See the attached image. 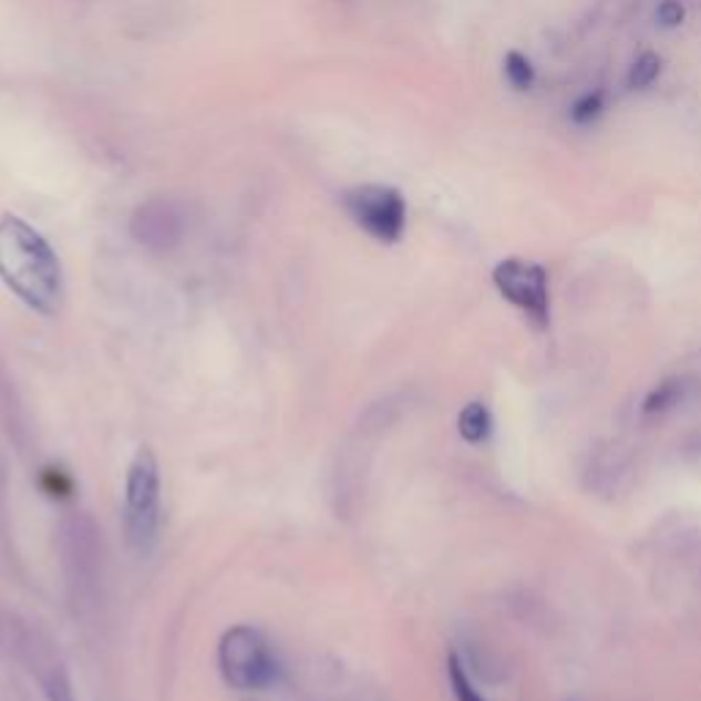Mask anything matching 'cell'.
Listing matches in <instances>:
<instances>
[{
	"label": "cell",
	"instance_id": "cell-1",
	"mask_svg": "<svg viewBox=\"0 0 701 701\" xmlns=\"http://www.w3.org/2000/svg\"><path fill=\"white\" fill-rule=\"evenodd\" d=\"M0 277L17 297L42 316H52L61 307V260L50 241L20 217L0 219Z\"/></svg>",
	"mask_w": 701,
	"mask_h": 701
},
{
	"label": "cell",
	"instance_id": "cell-2",
	"mask_svg": "<svg viewBox=\"0 0 701 701\" xmlns=\"http://www.w3.org/2000/svg\"><path fill=\"white\" fill-rule=\"evenodd\" d=\"M219 671L236 691H264L280 680V660L252 625H236L219 641Z\"/></svg>",
	"mask_w": 701,
	"mask_h": 701
},
{
	"label": "cell",
	"instance_id": "cell-3",
	"mask_svg": "<svg viewBox=\"0 0 701 701\" xmlns=\"http://www.w3.org/2000/svg\"><path fill=\"white\" fill-rule=\"evenodd\" d=\"M126 494H124V529L132 546L148 551L151 543L159 532V463L148 447L135 452L126 472Z\"/></svg>",
	"mask_w": 701,
	"mask_h": 701
},
{
	"label": "cell",
	"instance_id": "cell-4",
	"mask_svg": "<svg viewBox=\"0 0 701 701\" xmlns=\"http://www.w3.org/2000/svg\"><path fill=\"white\" fill-rule=\"evenodd\" d=\"M346 212L353 223L373 239L384 245L401 241L405 230V200L398 189L381 187V184H364V187L346 193Z\"/></svg>",
	"mask_w": 701,
	"mask_h": 701
},
{
	"label": "cell",
	"instance_id": "cell-5",
	"mask_svg": "<svg viewBox=\"0 0 701 701\" xmlns=\"http://www.w3.org/2000/svg\"><path fill=\"white\" fill-rule=\"evenodd\" d=\"M494 282L509 305L524 310L537 327H548L551 301H548V275L540 264L509 258L494 269Z\"/></svg>",
	"mask_w": 701,
	"mask_h": 701
},
{
	"label": "cell",
	"instance_id": "cell-6",
	"mask_svg": "<svg viewBox=\"0 0 701 701\" xmlns=\"http://www.w3.org/2000/svg\"><path fill=\"white\" fill-rule=\"evenodd\" d=\"M187 230V212L173 198H151L132 217V236L156 252L173 250Z\"/></svg>",
	"mask_w": 701,
	"mask_h": 701
},
{
	"label": "cell",
	"instance_id": "cell-7",
	"mask_svg": "<svg viewBox=\"0 0 701 701\" xmlns=\"http://www.w3.org/2000/svg\"><path fill=\"white\" fill-rule=\"evenodd\" d=\"M491 427H494V420L483 403H468L457 416V431L468 444H483L491 436Z\"/></svg>",
	"mask_w": 701,
	"mask_h": 701
},
{
	"label": "cell",
	"instance_id": "cell-8",
	"mask_svg": "<svg viewBox=\"0 0 701 701\" xmlns=\"http://www.w3.org/2000/svg\"><path fill=\"white\" fill-rule=\"evenodd\" d=\"M504 78H507V83L513 85L515 91H529L532 85H535L537 72L524 52L513 50V52H507V58H504Z\"/></svg>",
	"mask_w": 701,
	"mask_h": 701
},
{
	"label": "cell",
	"instance_id": "cell-9",
	"mask_svg": "<svg viewBox=\"0 0 701 701\" xmlns=\"http://www.w3.org/2000/svg\"><path fill=\"white\" fill-rule=\"evenodd\" d=\"M660 78V58L654 52H641L628 72V89L647 91Z\"/></svg>",
	"mask_w": 701,
	"mask_h": 701
},
{
	"label": "cell",
	"instance_id": "cell-10",
	"mask_svg": "<svg viewBox=\"0 0 701 701\" xmlns=\"http://www.w3.org/2000/svg\"><path fill=\"white\" fill-rule=\"evenodd\" d=\"M450 680H452V688H455L457 701H485L477 693V688L472 685V680L466 677V671H463L461 660L457 658H450Z\"/></svg>",
	"mask_w": 701,
	"mask_h": 701
},
{
	"label": "cell",
	"instance_id": "cell-11",
	"mask_svg": "<svg viewBox=\"0 0 701 701\" xmlns=\"http://www.w3.org/2000/svg\"><path fill=\"white\" fill-rule=\"evenodd\" d=\"M602 107H606L602 94H587L584 100L576 102V107H573L570 115L578 126H589L602 113Z\"/></svg>",
	"mask_w": 701,
	"mask_h": 701
},
{
	"label": "cell",
	"instance_id": "cell-12",
	"mask_svg": "<svg viewBox=\"0 0 701 701\" xmlns=\"http://www.w3.org/2000/svg\"><path fill=\"white\" fill-rule=\"evenodd\" d=\"M654 17H658V22L663 28H677L685 20V9H682L680 0H663L658 6V11H654Z\"/></svg>",
	"mask_w": 701,
	"mask_h": 701
}]
</instances>
